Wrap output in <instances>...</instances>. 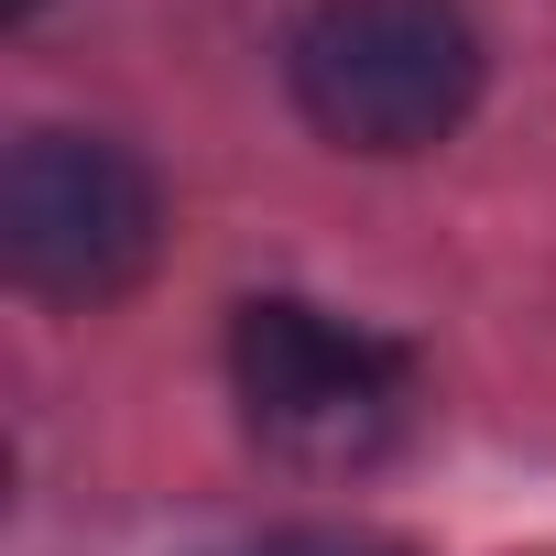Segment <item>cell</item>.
I'll return each mask as SVG.
<instances>
[{
    "label": "cell",
    "mask_w": 556,
    "mask_h": 556,
    "mask_svg": "<svg viewBox=\"0 0 556 556\" xmlns=\"http://www.w3.org/2000/svg\"><path fill=\"white\" fill-rule=\"evenodd\" d=\"M229 393L285 469H382L426 415L415 350L306 295H251L229 317Z\"/></svg>",
    "instance_id": "6da1fadb"
},
{
    "label": "cell",
    "mask_w": 556,
    "mask_h": 556,
    "mask_svg": "<svg viewBox=\"0 0 556 556\" xmlns=\"http://www.w3.org/2000/svg\"><path fill=\"white\" fill-rule=\"evenodd\" d=\"M480 23L458 0H306L285 88L339 153H437L480 110Z\"/></svg>",
    "instance_id": "7a4b0ae2"
},
{
    "label": "cell",
    "mask_w": 556,
    "mask_h": 556,
    "mask_svg": "<svg viewBox=\"0 0 556 556\" xmlns=\"http://www.w3.org/2000/svg\"><path fill=\"white\" fill-rule=\"evenodd\" d=\"M0 262L45 306H121L164 262V186L131 142L34 121L0 153Z\"/></svg>",
    "instance_id": "3957f363"
},
{
    "label": "cell",
    "mask_w": 556,
    "mask_h": 556,
    "mask_svg": "<svg viewBox=\"0 0 556 556\" xmlns=\"http://www.w3.org/2000/svg\"><path fill=\"white\" fill-rule=\"evenodd\" d=\"M218 556H415V545L361 534V523H285V534H251V545H218Z\"/></svg>",
    "instance_id": "277c9868"
},
{
    "label": "cell",
    "mask_w": 556,
    "mask_h": 556,
    "mask_svg": "<svg viewBox=\"0 0 556 556\" xmlns=\"http://www.w3.org/2000/svg\"><path fill=\"white\" fill-rule=\"evenodd\" d=\"M34 12H45V0H0V23H34Z\"/></svg>",
    "instance_id": "5b68a950"
}]
</instances>
